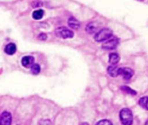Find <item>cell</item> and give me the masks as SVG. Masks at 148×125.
Masks as SVG:
<instances>
[{"label":"cell","mask_w":148,"mask_h":125,"mask_svg":"<svg viewBox=\"0 0 148 125\" xmlns=\"http://www.w3.org/2000/svg\"><path fill=\"white\" fill-rule=\"evenodd\" d=\"M120 119L123 125H132L134 122V117L131 110L124 108L120 112Z\"/></svg>","instance_id":"6da1fadb"},{"label":"cell","mask_w":148,"mask_h":125,"mask_svg":"<svg viewBox=\"0 0 148 125\" xmlns=\"http://www.w3.org/2000/svg\"><path fill=\"white\" fill-rule=\"evenodd\" d=\"M112 36H113V31L110 29L103 28L95 34V39L96 42H103V41H107L109 38H111Z\"/></svg>","instance_id":"7a4b0ae2"},{"label":"cell","mask_w":148,"mask_h":125,"mask_svg":"<svg viewBox=\"0 0 148 125\" xmlns=\"http://www.w3.org/2000/svg\"><path fill=\"white\" fill-rule=\"evenodd\" d=\"M56 34L57 37L62 38V39H68V38H72L74 37V32L67 29L65 27H59L56 30Z\"/></svg>","instance_id":"3957f363"},{"label":"cell","mask_w":148,"mask_h":125,"mask_svg":"<svg viewBox=\"0 0 148 125\" xmlns=\"http://www.w3.org/2000/svg\"><path fill=\"white\" fill-rule=\"evenodd\" d=\"M118 44H119V39L117 37H114L112 39L107 40V42L102 44V48L104 50H111L115 49L118 46Z\"/></svg>","instance_id":"277c9868"},{"label":"cell","mask_w":148,"mask_h":125,"mask_svg":"<svg viewBox=\"0 0 148 125\" xmlns=\"http://www.w3.org/2000/svg\"><path fill=\"white\" fill-rule=\"evenodd\" d=\"M12 117L10 112L3 111L0 115V125H11Z\"/></svg>","instance_id":"5b68a950"},{"label":"cell","mask_w":148,"mask_h":125,"mask_svg":"<svg viewBox=\"0 0 148 125\" xmlns=\"http://www.w3.org/2000/svg\"><path fill=\"white\" fill-rule=\"evenodd\" d=\"M134 70L131 68H120L119 70V75L123 76L124 79L126 80H129L132 78V77L134 76Z\"/></svg>","instance_id":"8992f818"},{"label":"cell","mask_w":148,"mask_h":125,"mask_svg":"<svg viewBox=\"0 0 148 125\" xmlns=\"http://www.w3.org/2000/svg\"><path fill=\"white\" fill-rule=\"evenodd\" d=\"M34 57H31V56H26V57H23L22 58V65L26 67V68H29L33 64H34Z\"/></svg>","instance_id":"52a82bcc"},{"label":"cell","mask_w":148,"mask_h":125,"mask_svg":"<svg viewBox=\"0 0 148 125\" xmlns=\"http://www.w3.org/2000/svg\"><path fill=\"white\" fill-rule=\"evenodd\" d=\"M4 51L8 55H14L16 53V44H12V43L7 44L5 46Z\"/></svg>","instance_id":"ba28073f"},{"label":"cell","mask_w":148,"mask_h":125,"mask_svg":"<svg viewBox=\"0 0 148 125\" xmlns=\"http://www.w3.org/2000/svg\"><path fill=\"white\" fill-rule=\"evenodd\" d=\"M119 70H120V68H118L117 66H115V65H111V66H109V67L108 68V74H109L111 77H115L119 76Z\"/></svg>","instance_id":"9c48e42d"},{"label":"cell","mask_w":148,"mask_h":125,"mask_svg":"<svg viewBox=\"0 0 148 125\" xmlns=\"http://www.w3.org/2000/svg\"><path fill=\"white\" fill-rule=\"evenodd\" d=\"M68 23H69V26L70 28H73V29H75V30L79 29L80 26H81L79 21L76 18H75V17H70L69 19V21H68Z\"/></svg>","instance_id":"30bf717a"},{"label":"cell","mask_w":148,"mask_h":125,"mask_svg":"<svg viewBox=\"0 0 148 125\" xmlns=\"http://www.w3.org/2000/svg\"><path fill=\"white\" fill-rule=\"evenodd\" d=\"M109 63L112 65H116L119 61H120V56L117 53H111L109 55V59H108Z\"/></svg>","instance_id":"8fae6325"},{"label":"cell","mask_w":148,"mask_h":125,"mask_svg":"<svg viewBox=\"0 0 148 125\" xmlns=\"http://www.w3.org/2000/svg\"><path fill=\"white\" fill-rule=\"evenodd\" d=\"M98 23H96V22H92V23H88V26L86 27V30L88 32V33H94V32H95V30L98 29Z\"/></svg>","instance_id":"7c38bea8"},{"label":"cell","mask_w":148,"mask_h":125,"mask_svg":"<svg viewBox=\"0 0 148 125\" xmlns=\"http://www.w3.org/2000/svg\"><path fill=\"white\" fill-rule=\"evenodd\" d=\"M43 15H44V11L42 10H36L33 12L32 17L35 20H40L42 18Z\"/></svg>","instance_id":"4fadbf2b"},{"label":"cell","mask_w":148,"mask_h":125,"mask_svg":"<svg viewBox=\"0 0 148 125\" xmlns=\"http://www.w3.org/2000/svg\"><path fill=\"white\" fill-rule=\"evenodd\" d=\"M30 71H31V73L34 74V75L39 74L40 71H41V67H40V65L37 64H33L30 66Z\"/></svg>","instance_id":"5bb4252c"},{"label":"cell","mask_w":148,"mask_h":125,"mask_svg":"<svg viewBox=\"0 0 148 125\" xmlns=\"http://www.w3.org/2000/svg\"><path fill=\"white\" fill-rule=\"evenodd\" d=\"M121 90H122L124 92H126V93H127V94H130V95H133V96H134V95L137 94V92H136L135 90H134L133 89H131V88H129V87H127V86H122V87H121Z\"/></svg>","instance_id":"9a60e30c"},{"label":"cell","mask_w":148,"mask_h":125,"mask_svg":"<svg viewBox=\"0 0 148 125\" xmlns=\"http://www.w3.org/2000/svg\"><path fill=\"white\" fill-rule=\"evenodd\" d=\"M139 104H140V105L143 109L147 110V97H143L140 100Z\"/></svg>","instance_id":"2e32d148"},{"label":"cell","mask_w":148,"mask_h":125,"mask_svg":"<svg viewBox=\"0 0 148 125\" xmlns=\"http://www.w3.org/2000/svg\"><path fill=\"white\" fill-rule=\"evenodd\" d=\"M96 125H113V124L109 120H101V121L98 122Z\"/></svg>","instance_id":"e0dca14e"},{"label":"cell","mask_w":148,"mask_h":125,"mask_svg":"<svg viewBox=\"0 0 148 125\" xmlns=\"http://www.w3.org/2000/svg\"><path fill=\"white\" fill-rule=\"evenodd\" d=\"M38 38H39L40 40L44 41V40H46V39H47V35H46V34H44V33H41V34L38 36Z\"/></svg>","instance_id":"ac0fdd59"},{"label":"cell","mask_w":148,"mask_h":125,"mask_svg":"<svg viewBox=\"0 0 148 125\" xmlns=\"http://www.w3.org/2000/svg\"><path fill=\"white\" fill-rule=\"evenodd\" d=\"M81 125H89V124H87V123H82Z\"/></svg>","instance_id":"d6986e66"},{"label":"cell","mask_w":148,"mask_h":125,"mask_svg":"<svg viewBox=\"0 0 148 125\" xmlns=\"http://www.w3.org/2000/svg\"><path fill=\"white\" fill-rule=\"evenodd\" d=\"M147 124H148V122L147 121V122H146V124H145V125H147Z\"/></svg>","instance_id":"ffe728a7"},{"label":"cell","mask_w":148,"mask_h":125,"mask_svg":"<svg viewBox=\"0 0 148 125\" xmlns=\"http://www.w3.org/2000/svg\"><path fill=\"white\" fill-rule=\"evenodd\" d=\"M139 1H144V0H139Z\"/></svg>","instance_id":"44dd1931"}]
</instances>
